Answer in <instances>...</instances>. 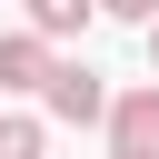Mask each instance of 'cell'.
Instances as JSON below:
<instances>
[{"label": "cell", "mask_w": 159, "mask_h": 159, "mask_svg": "<svg viewBox=\"0 0 159 159\" xmlns=\"http://www.w3.org/2000/svg\"><path fill=\"white\" fill-rule=\"evenodd\" d=\"M40 99H50V119H109V109H119V99L99 89V70H80V60H60V80H50Z\"/></svg>", "instance_id": "1"}, {"label": "cell", "mask_w": 159, "mask_h": 159, "mask_svg": "<svg viewBox=\"0 0 159 159\" xmlns=\"http://www.w3.org/2000/svg\"><path fill=\"white\" fill-rule=\"evenodd\" d=\"M50 80H60V50L40 30H10L0 40V89H50Z\"/></svg>", "instance_id": "2"}, {"label": "cell", "mask_w": 159, "mask_h": 159, "mask_svg": "<svg viewBox=\"0 0 159 159\" xmlns=\"http://www.w3.org/2000/svg\"><path fill=\"white\" fill-rule=\"evenodd\" d=\"M109 149H129V159H159V80H149V89H129V99L109 109Z\"/></svg>", "instance_id": "3"}, {"label": "cell", "mask_w": 159, "mask_h": 159, "mask_svg": "<svg viewBox=\"0 0 159 159\" xmlns=\"http://www.w3.org/2000/svg\"><path fill=\"white\" fill-rule=\"evenodd\" d=\"M89 10L99 0H30V30L40 40H70V30H89Z\"/></svg>", "instance_id": "4"}, {"label": "cell", "mask_w": 159, "mask_h": 159, "mask_svg": "<svg viewBox=\"0 0 159 159\" xmlns=\"http://www.w3.org/2000/svg\"><path fill=\"white\" fill-rule=\"evenodd\" d=\"M50 139H40V119H0V159H40Z\"/></svg>", "instance_id": "5"}, {"label": "cell", "mask_w": 159, "mask_h": 159, "mask_svg": "<svg viewBox=\"0 0 159 159\" xmlns=\"http://www.w3.org/2000/svg\"><path fill=\"white\" fill-rule=\"evenodd\" d=\"M99 10H119V20H139V30L159 20V0H99Z\"/></svg>", "instance_id": "6"}, {"label": "cell", "mask_w": 159, "mask_h": 159, "mask_svg": "<svg viewBox=\"0 0 159 159\" xmlns=\"http://www.w3.org/2000/svg\"><path fill=\"white\" fill-rule=\"evenodd\" d=\"M149 60H159V20H149Z\"/></svg>", "instance_id": "7"}, {"label": "cell", "mask_w": 159, "mask_h": 159, "mask_svg": "<svg viewBox=\"0 0 159 159\" xmlns=\"http://www.w3.org/2000/svg\"><path fill=\"white\" fill-rule=\"evenodd\" d=\"M109 159H129V149H109Z\"/></svg>", "instance_id": "8"}]
</instances>
